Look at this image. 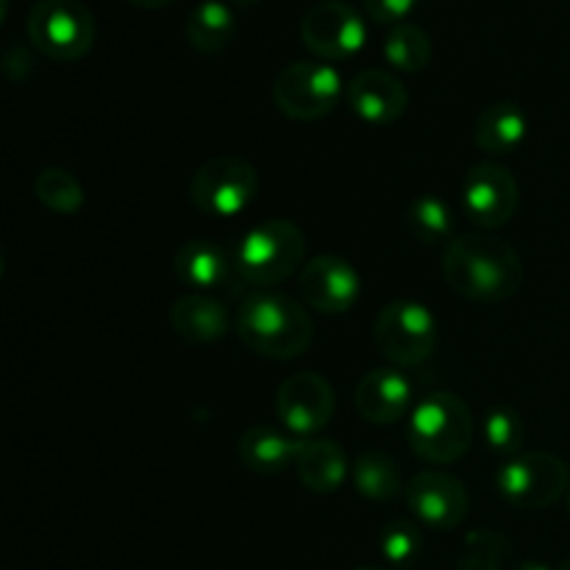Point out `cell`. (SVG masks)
Instances as JSON below:
<instances>
[{
    "instance_id": "obj_1",
    "label": "cell",
    "mask_w": 570,
    "mask_h": 570,
    "mask_svg": "<svg viewBox=\"0 0 570 570\" xmlns=\"http://www.w3.org/2000/svg\"><path fill=\"white\" fill-rule=\"evenodd\" d=\"M443 276L462 298L499 304L521 289L523 262L510 243L476 232L454 237L445 245Z\"/></svg>"
},
{
    "instance_id": "obj_2",
    "label": "cell",
    "mask_w": 570,
    "mask_h": 570,
    "mask_svg": "<svg viewBox=\"0 0 570 570\" xmlns=\"http://www.w3.org/2000/svg\"><path fill=\"white\" fill-rule=\"evenodd\" d=\"M237 332L250 351L271 360H295L315 337V326L304 304L273 289H256L243 301Z\"/></svg>"
},
{
    "instance_id": "obj_3",
    "label": "cell",
    "mask_w": 570,
    "mask_h": 570,
    "mask_svg": "<svg viewBox=\"0 0 570 570\" xmlns=\"http://www.w3.org/2000/svg\"><path fill=\"white\" fill-rule=\"evenodd\" d=\"M412 451L432 465L462 460L473 443V417L454 393H432L412 406L406 429Z\"/></svg>"
},
{
    "instance_id": "obj_4",
    "label": "cell",
    "mask_w": 570,
    "mask_h": 570,
    "mask_svg": "<svg viewBox=\"0 0 570 570\" xmlns=\"http://www.w3.org/2000/svg\"><path fill=\"white\" fill-rule=\"evenodd\" d=\"M306 239L293 220L273 217L248 228L234 248L239 278L256 287H276L304 262Z\"/></svg>"
},
{
    "instance_id": "obj_5",
    "label": "cell",
    "mask_w": 570,
    "mask_h": 570,
    "mask_svg": "<svg viewBox=\"0 0 570 570\" xmlns=\"http://www.w3.org/2000/svg\"><path fill=\"white\" fill-rule=\"evenodd\" d=\"M28 39L53 61H78L95 45V17L81 0H39L28 11Z\"/></svg>"
},
{
    "instance_id": "obj_6",
    "label": "cell",
    "mask_w": 570,
    "mask_h": 570,
    "mask_svg": "<svg viewBox=\"0 0 570 570\" xmlns=\"http://www.w3.org/2000/svg\"><path fill=\"white\" fill-rule=\"evenodd\" d=\"M379 354L399 367H417L434 354L438 321L417 301H390L373 326Z\"/></svg>"
},
{
    "instance_id": "obj_7",
    "label": "cell",
    "mask_w": 570,
    "mask_h": 570,
    "mask_svg": "<svg viewBox=\"0 0 570 570\" xmlns=\"http://www.w3.org/2000/svg\"><path fill=\"white\" fill-rule=\"evenodd\" d=\"M259 193V173L239 156H215L195 170L189 200L212 217H237L254 204Z\"/></svg>"
},
{
    "instance_id": "obj_8",
    "label": "cell",
    "mask_w": 570,
    "mask_h": 570,
    "mask_svg": "<svg viewBox=\"0 0 570 570\" xmlns=\"http://www.w3.org/2000/svg\"><path fill=\"white\" fill-rule=\"evenodd\" d=\"M343 98V78L323 61H295L273 81V100L289 120L312 122L332 115Z\"/></svg>"
},
{
    "instance_id": "obj_9",
    "label": "cell",
    "mask_w": 570,
    "mask_h": 570,
    "mask_svg": "<svg viewBox=\"0 0 570 570\" xmlns=\"http://www.w3.org/2000/svg\"><path fill=\"white\" fill-rule=\"evenodd\" d=\"M568 482V465L549 451L512 456L495 473V488L501 499L521 510H546L566 493Z\"/></svg>"
},
{
    "instance_id": "obj_10",
    "label": "cell",
    "mask_w": 570,
    "mask_h": 570,
    "mask_svg": "<svg viewBox=\"0 0 570 570\" xmlns=\"http://www.w3.org/2000/svg\"><path fill=\"white\" fill-rule=\"evenodd\" d=\"M301 39L323 61H345L365 48L367 28L354 6L323 0L304 14Z\"/></svg>"
},
{
    "instance_id": "obj_11",
    "label": "cell",
    "mask_w": 570,
    "mask_h": 570,
    "mask_svg": "<svg viewBox=\"0 0 570 570\" xmlns=\"http://www.w3.org/2000/svg\"><path fill=\"white\" fill-rule=\"evenodd\" d=\"M518 198H521V189H518L515 173L495 161L473 165L462 184L465 215L484 232L504 228L515 217Z\"/></svg>"
},
{
    "instance_id": "obj_12",
    "label": "cell",
    "mask_w": 570,
    "mask_h": 570,
    "mask_svg": "<svg viewBox=\"0 0 570 570\" xmlns=\"http://www.w3.org/2000/svg\"><path fill=\"white\" fill-rule=\"evenodd\" d=\"M406 507L421 527L434 532H451L468 515V490L445 471H423L406 484Z\"/></svg>"
},
{
    "instance_id": "obj_13",
    "label": "cell",
    "mask_w": 570,
    "mask_h": 570,
    "mask_svg": "<svg viewBox=\"0 0 570 570\" xmlns=\"http://www.w3.org/2000/svg\"><path fill=\"white\" fill-rule=\"evenodd\" d=\"M334 390L321 373H295L276 393L278 421L295 438L323 432L334 415Z\"/></svg>"
},
{
    "instance_id": "obj_14",
    "label": "cell",
    "mask_w": 570,
    "mask_h": 570,
    "mask_svg": "<svg viewBox=\"0 0 570 570\" xmlns=\"http://www.w3.org/2000/svg\"><path fill=\"white\" fill-rule=\"evenodd\" d=\"M301 295L321 315H345L362 293V278L343 256H315L298 276Z\"/></svg>"
},
{
    "instance_id": "obj_15",
    "label": "cell",
    "mask_w": 570,
    "mask_h": 570,
    "mask_svg": "<svg viewBox=\"0 0 570 570\" xmlns=\"http://www.w3.org/2000/svg\"><path fill=\"white\" fill-rule=\"evenodd\" d=\"M345 98L354 115L371 126H390L410 106L404 83L384 70H362L345 87Z\"/></svg>"
},
{
    "instance_id": "obj_16",
    "label": "cell",
    "mask_w": 570,
    "mask_h": 570,
    "mask_svg": "<svg viewBox=\"0 0 570 570\" xmlns=\"http://www.w3.org/2000/svg\"><path fill=\"white\" fill-rule=\"evenodd\" d=\"M354 406L367 423H379V426L399 423L412 406L410 379L393 367H376L356 384Z\"/></svg>"
},
{
    "instance_id": "obj_17",
    "label": "cell",
    "mask_w": 570,
    "mask_h": 570,
    "mask_svg": "<svg viewBox=\"0 0 570 570\" xmlns=\"http://www.w3.org/2000/svg\"><path fill=\"white\" fill-rule=\"evenodd\" d=\"M176 276L187 287L195 289H223L232 287L234 278H239L234 250L223 248L215 239H189L173 256Z\"/></svg>"
},
{
    "instance_id": "obj_18",
    "label": "cell",
    "mask_w": 570,
    "mask_h": 570,
    "mask_svg": "<svg viewBox=\"0 0 570 570\" xmlns=\"http://www.w3.org/2000/svg\"><path fill=\"white\" fill-rule=\"evenodd\" d=\"M301 449H304V440L295 438V434H284L278 429L265 426V423H256L239 438V462L250 473L276 476V473H284L298 462Z\"/></svg>"
},
{
    "instance_id": "obj_19",
    "label": "cell",
    "mask_w": 570,
    "mask_h": 570,
    "mask_svg": "<svg viewBox=\"0 0 570 570\" xmlns=\"http://www.w3.org/2000/svg\"><path fill=\"white\" fill-rule=\"evenodd\" d=\"M170 328L189 345L217 343L228 332L226 306L209 295H184L173 304Z\"/></svg>"
},
{
    "instance_id": "obj_20",
    "label": "cell",
    "mask_w": 570,
    "mask_h": 570,
    "mask_svg": "<svg viewBox=\"0 0 570 570\" xmlns=\"http://www.w3.org/2000/svg\"><path fill=\"white\" fill-rule=\"evenodd\" d=\"M529 137V117L518 104H490L484 106L482 115L473 126V139L479 150L490 156H507L523 145Z\"/></svg>"
},
{
    "instance_id": "obj_21",
    "label": "cell",
    "mask_w": 570,
    "mask_h": 570,
    "mask_svg": "<svg viewBox=\"0 0 570 570\" xmlns=\"http://www.w3.org/2000/svg\"><path fill=\"white\" fill-rule=\"evenodd\" d=\"M295 471H298L301 484L312 493H337L348 479V456L334 440H304Z\"/></svg>"
},
{
    "instance_id": "obj_22",
    "label": "cell",
    "mask_w": 570,
    "mask_h": 570,
    "mask_svg": "<svg viewBox=\"0 0 570 570\" xmlns=\"http://www.w3.org/2000/svg\"><path fill=\"white\" fill-rule=\"evenodd\" d=\"M237 20L234 11L220 0H204L187 17V39L198 53L217 56L234 42Z\"/></svg>"
},
{
    "instance_id": "obj_23",
    "label": "cell",
    "mask_w": 570,
    "mask_h": 570,
    "mask_svg": "<svg viewBox=\"0 0 570 570\" xmlns=\"http://www.w3.org/2000/svg\"><path fill=\"white\" fill-rule=\"evenodd\" d=\"M406 228L423 245H449L454 239V212L438 195H421L406 209Z\"/></svg>"
},
{
    "instance_id": "obj_24",
    "label": "cell",
    "mask_w": 570,
    "mask_h": 570,
    "mask_svg": "<svg viewBox=\"0 0 570 570\" xmlns=\"http://www.w3.org/2000/svg\"><path fill=\"white\" fill-rule=\"evenodd\" d=\"M354 488L356 493L371 501H393L399 499L401 490H406L404 482H401L399 465L384 451L360 454L354 465Z\"/></svg>"
},
{
    "instance_id": "obj_25",
    "label": "cell",
    "mask_w": 570,
    "mask_h": 570,
    "mask_svg": "<svg viewBox=\"0 0 570 570\" xmlns=\"http://www.w3.org/2000/svg\"><path fill=\"white\" fill-rule=\"evenodd\" d=\"M384 59L401 72H421L432 61V39L412 22L393 26L384 37Z\"/></svg>"
},
{
    "instance_id": "obj_26",
    "label": "cell",
    "mask_w": 570,
    "mask_h": 570,
    "mask_svg": "<svg viewBox=\"0 0 570 570\" xmlns=\"http://www.w3.org/2000/svg\"><path fill=\"white\" fill-rule=\"evenodd\" d=\"M39 204L48 206L56 215H76L83 206V187L65 167H45L33 181Z\"/></svg>"
},
{
    "instance_id": "obj_27",
    "label": "cell",
    "mask_w": 570,
    "mask_h": 570,
    "mask_svg": "<svg viewBox=\"0 0 570 570\" xmlns=\"http://www.w3.org/2000/svg\"><path fill=\"white\" fill-rule=\"evenodd\" d=\"M512 557V543L501 532L476 529L462 540L456 570H504Z\"/></svg>"
},
{
    "instance_id": "obj_28",
    "label": "cell",
    "mask_w": 570,
    "mask_h": 570,
    "mask_svg": "<svg viewBox=\"0 0 570 570\" xmlns=\"http://www.w3.org/2000/svg\"><path fill=\"white\" fill-rule=\"evenodd\" d=\"M484 443L499 456H518L527 443V421L512 406H493L484 415Z\"/></svg>"
},
{
    "instance_id": "obj_29",
    "label": "cell",
    "mask_w": 570,
    "mask_h": 570,
    "mask_svg": "<svg viewBox=\"0 0 570 570\" xmlns=\"http://www.w3.org/2000/svg\"><path fill=\"white\" fill-rule=\"evenodd\" d=\"M379 551L390 566H412L423 554V534L421 527L404 518H395L379 532Z\"/></svg>"
},
{
    "instance_id": "obj_30",
    "label": "cell",
    "mask_w": 570,
    "mask_h": 570,
    "mask_svg": "<svg viewBox=\"0 0 570 570\" xmlns=\"http://www.w3.org/2000/svg\"><path fill=\"white\" fill-rule=\"evenodd\" d=\"M362 6L371 20L382 22V26H401L412 14L417 0H362Z\"/></svg>"
},
{
    "instance_id": "obj_31",
    "label": "cell",
    "mask_w": 570,
    "mask_h": 570,
    "mask_svg": "<svg viewBox=\"0 0 570 570\" xmlns=\"http://www.w3.org/2000/svg\"><path fill=\"white\" fill-rule=\"evenodd\" d=\"M128 3L139 6V9H161V6H170L173 0H128Z\"/></svg>"
},
{
    "instance_id": "obj_32",
    "label": "cell",
    "mask_w": 570,
    "mask_h": 570,
    "mask_svg": "<svg viewBox=\"0 0 570 570\" xmlns=\"http://www.w3.org/2000/svg\"><path fill=\"white\" fill-rule=\"evenodd\" d=\"M518 570H551V568L546 566V562H538V560H527V562H521V566H518Z\"/></svg>"
},
{
    "instance_id": "obj_33",
    "label": "cell",
    "mask_w": 570,
    "mask_h": 570,
    "mask_svg": "<svg viewBox=\"0 0 570 570\" xmlns=\"http://www.w3.org/2000/svg\"><path fill=\"white\" fill-rule=\"evenodd\" d=\"M557 570H570V560H562L560 566H557Z\"/></svg>"
},
{
    "instance_id": "obj_34",
    "label": "cell",
    "mask_w": 570,
    "mask_h": 570,
    "mask_svg": "<svg viewBox=\"0 0 570 570\" xmlns=\"http://www.w3.org/2000/svg\"><path fill=\"white\" fill-rule=\"evenodd\" d=\"M237 3H259V0H237Z\"/></svg>"
},
{
    "instance_id": "obj_35",
    "label": "cell",
    "mask_w": 570,
    "mask_h": 570,
    "mask_svg": "<svg viewBox=\"0 0 570 570\" xmlns=\"http://www.w3.org/2000/svg\"><path fill=\"white\" fill-rule=\"evenodd\" d=\"M360 570H384V568H360Z\"/></svg>"
},
{
    "instance_id": "obj_36",
    "label": "cell",
    "mask_w": 570,
    "mask_h": 570,
    "mask_svg": "<svg viewBox=\"0 0 570 570\" xmlns=\"http://www.w3.org/2000/svg\"><path fill=\"white\" fill-rule=\"evenodd\" d=\"M568 510H570V490H568Z\"/></svg>"
}]
</instances>
